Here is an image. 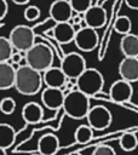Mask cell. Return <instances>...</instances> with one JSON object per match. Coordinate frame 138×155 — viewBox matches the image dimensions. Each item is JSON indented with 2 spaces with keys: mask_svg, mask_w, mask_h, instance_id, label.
Returning <instances> with one entry per match:
<instances>
[{
  "mask_svg": "<svg viewBox=\"0 0 138 155\" xmlns=\"http://www.w3.org/2000/svg\"><path fill=\"white\" fill-rule=\"evenodd\" d=\"M16 78V68L10 62L0 63V90H8L13 87Z\"/></svg>",
  "mask_w": 138,
  "mask_h": 155,
  "instance_id": "obj_18",
  "label": "cell"
},
{
  "mask_svg": "<svg viewBox=\"0 0 138 155\" xmlns=\"http://www.w3.org/2000/svg\"><path fill=\"white\" fill-rule=\"evenodd\" d=\"M59 68L62 69L67 79L76 80L81 75V73L87 68V65L82 54L77 52H70L62 57Z\"/></svg>",
  "mask_w": 138,
  "mask_h": 155,
  "instance_id": "obj_6",
  "label": "cell"
},
{
  "mask_svg": "<svg viewBox=\"0 0 138 155\" xmlns=\"http://www.w3.org/2000/svg\"><path fill=\"white\" fill-rule=\"evenodd\" d=\"M133 94V87L131 82H127L122 79L116 80L111 84L109 88V97L116 103H127L131 101Z\"/></svg>",
  "mask_w": 138,
  "mask_h": 155,
  "instance_id": "obj_9",
  "label": "cell"
},
{
  "mask_svg": "<svg viewBox=\"0 0 138 155\" xmlns=\"http://www.w3.org/2000/svg\"><path fill=\"white\" fill-rule=\"evenodd\" d=\"M53 58H54L53 50L44 42H35L25 52V57H24L25 64L40 73H44L45 70L52 67Z\"/></svg>",
  "mask_w": 138,
  "mask_h": 155,
  "instance_id": "obj_2",
  "label": "cell"
},
{
  "mask_svg": "<svg viewBox=\"0 0 138 155\" xmlns=\"http://www.w3.org/2000/svg\"><path fill=\"white\" fill-rule=\"evenodd\" d=\"M41 102L44 107L51 110H58L63 107L64 93L61 88L45 87L41 92Z\"/></svg>",
  "mask_w": 138,
  "mask_h": 155,
  "instance_id": "obj_12",
  "label": "cell"
},
{
  "mask_svg": "<svg viewBox=\"0 0 138 155\" xmlns=\"http://www.w3.org/2000/svg\"><path fill=\"white\" fill-rule=\"evenodd\" d=\"M125 4L132 10H138V0H125Z\"/></svg>",
  "mask_w": 138,
  "mask_h": 155,
  "instance_id": "obj_30",
  "label": "cell"
},
{
  "mask_svg": "<svg viewBox=\"0 0 138 155\" xmlns=\"http://www.w3.org/2000/svg\"><path fill=\"white\" fill-rule=\"evenodd\" d=\"M52 36L54 40L61 44L65 45L71 41H74L75 38V30L73 25L69 22H62V23H56L54 27L52 28Z\"/></svg>",
  "mask_w": 138,
  "mask_h": 155,
  "instance_id": "obj_15",
  "label": "cell"
},
{
  "mask_svg": "<svg viewBox=\"0 0 138 155\" xmlns=\"http://www.w3.org/2000/svg\"><path fill=\"white\" fill-rule=\"evenodd\" d=\"M48 13L56 23H62L69 22L74 11L68 0H54L50 6Z\"/></svg>",
  "mask_w": 138,
  "mask_h": 155,
  "instance_id": "obj_11",
  "label": "cell"
},
{
  "mask_svg": "<svg viewBox=\"0 0 138 155\" xmlns=\"http://www.w3.org/2000/svg\"><path fill=\"white\" fill-rule=\"evenodd\" d=\"M67 76L62 71L59 67H51L47 70L42 73V81L46 85V87H53V88H61L64 91L65 88V82H67Z\"/></svg>",
  "mask_w": 138,
  "mask_h": 155,
  "instance_id": "obj_13",
  "label": "cell"
},
{
  "mask_svg": "<svg viewBox=\"0 0 138 155\" xmlns=\"http://www.w3.org/2000/svg\"><path fill=\"white\" fill-rule=\"evenodd\" d=\"M107 11L100 5H92L85 13H84V23L86 27L92 29L103 28L107 23Z\"/></svg>",
  "mask_w": 138,
  "mask_h": 155,
  "instance_id": "obj_10",
  "label": "cell"
},
{
  "mask_svg": "<svg viewBox=\"0 0 138 155\" xmlns=\"http://www.w3.org/2000/svg\"><path fill=\"white\" fill-rule=\"evenodd\" d=\"M87 125L96 131H103L108 128L113 121L111 111L104 105H93L90 108L86 115Z\"/></svg>",
  "mask_w": 138,
  "mask_h": 155,
  "instance_id": "obj_7",
  "label": "cell"
},
{
  "mask_svg": "<svg viewBox=\"0 0 138 155\" xmlns=\"http://www.w3.org/2000/svg\"><path fill=\"white\" fill-rule=\"evenodd\" d=\"M131 29H132V22L130 19V17H127V16H119L116 18V21L114 23V30L117 34H121V35L130 34Z\"/></svg>",
  "mask_w": 138,
  "mask_h": 155,
  "instance_id": "obj_23",
  "label": "cell"
},
{
  "mask_svg": "<svg viewBox=\"0 0 138 155\" xmlns=\"http://www.w3.org/2000/svg\"><path fill=\"white\" fill-rule=\"evenodd\" d=\"M92 155H116V153L110 145H98L94 148Z\"/></svg>",
  "mask_w": 138,
  "mask_h": 155,
  "instance_id": "obj_28",
  "label": "cell"
},
{
  "mask_svg": "<svg viewBox=\"0 0 138 155\" xmlns=\"http://www.w3.org/2000/svg\"><path fill=\"white\" fill-rule=\"evenodd\" d=\"M58 149L59 139L52 133H46L38 140V153L40 155H56Z\"/></svg>",
  "mask_w": 138,
  "mask_h": 155,
  "instance_id": "obj_17",
  "label": "cell"
},
{
  "mask_svg": "<svg viewBox=\"0 0 138 155\" xmlns=\"http://www.w3.org/2000/svg\"><path fill=\"white\" fill-rule=\"evenodd\" d=\"M120 50L125 57H138V35L126 34L122 35L120 41Z\"/></svg>",
  "mask_w": 138,
  "mask_h": 155,
  "instance_id": "obj_19",
  "label": "cell"
},
{
  "mask_svg": "<svg viewBox=\"0 0 138 155\" xmlns=\"http://www.w3.org/2000/svg\"><path fill=\"white\" fill-rule=\"evenodd\" d=\"M44 116L42 107L36 102H28L22 108V119L25 124L35 125L41 121Z\"/></svg>",
  "mask_w": 138,
  "mask_h": 155,
  "instance_id": "obj_16",
  "label": "cell"
},
{
  "mask_svg": "<svg viewBox=\"0 0 138 155\" xmlns=\"http://www.w3.org/2000/svg\"><path fill=\"white\" fill-rule=\"evenodd\" d=\"M16 110V101L11 97H5L0 101V111L5 115H11Z\"/></svg>",
  "mask_w": 138,
  "mask_h": 155,
  "instance_id": "obj_26",
  "label": "cell"
},
{
  "mask_svg": "<svg viewBox=\"0 0 138 155\" xmlns=\"http://www.w3.org/2000/svg\"><path fill=\"white\" fill-rule=\"evenodd\" d=\"M44 85L42 73L30 68L29 65H19L16 69L13 87L23 96H34L41 91Z\"/></svg>",
  "mask_w": 138,
  "mask_h": 155,
  "instance_id": "obj_1",
  "label": "cell"
},
{
  "mask_svg": "<svg viewBox=\"0 0 138 155\" xmlns=\"http://www.w3.org/2000/svg\"><path fill=\"white\" fill-rule=\"evenodd\" d=\"M119 75L131 84L138 81V58L125 57L119 64Z\"/></svg>",
  "mask_w": 138,
  "mask_h": 155,
  "instance_id": "obj_14",
  "label": "cell"
},
{
  "mask_svg": "<svg viewBox=\"0 0 138 155\" xmlns=\"http://www.w3.org/2000/svg\"><path fill=\"white\" fill-rule=\"evenodd\" d=\"M70 155H81L80 153H73V154H70Z\"/></svg>",
  "mask_w": 138,
  "mask_h": 155,
  "instance_id": "obj_33",
  "label": "cell"
},
{
  "mask_svg": "<svg viewBox=\"0 0 138 155\" xmlns=\"http://www.w3.org/2000/svg\"><path fill=\"white\" fill-rule=\"evenodd\" d=\"M73 11L75 13L84 15L91 6H92V0H68Z\"/></svg>",
  "mask_w": 138,
  "mask_h": 155,
  "instance_id": "obj_25",
  "label": "cell"
},
{
  "mask_svg": "<svg viewBox=\"0 0 138 155\" xmlns=\"http://www.w3.org/2000/svg\"><path fill=\"white\" fill-rule=\"evenodd\" d=\"M119 144H120V148L123 150V151H133L134 149H137L138 147V138L134 133H123L120 139H119Z\"/></svg>",
  "mask_w": 138,
  "mask_h": 155,
  "instance_id": "obj_22",
  "label": "cell"
},
{
  "mask_svg": "<svg viewBox=\"0 0 138 155\" xmlns=\"http://www.w3.org/2000/svg\"><path fill=\"white\" fill-rule=\"evenodd\" d=\"M93 137V130L88 125L79 126L74 132V138L77 144H87Z\"/></svg>",
  "mask_w": 138,
  "mask_h": 155,
  "instance_id": "obj_21",
  "label": "cell"
},
{
  "mask_svg": "<svg viewBox=\"0 0 138 155\" xmlns=\"http://www.w3.org/2000/svg\"><path fill=\"white\" fill-rule=\"evenodd\" d=\"M0 155H7V154H6V150L0 148Z\"/></svg>",
  "mask_w": 138,
  "mask_h": 155,
  "instance_id": "obj_32",
  "label": "cell"
},
{
  "mask_svg": "<svg viewBox=\"0 0 138 155\" xmlns=\"http://www.w3.org/2000/svg\"><path fill=\"white\" fill-rule=\"evenodd\" d=\"M76 90L87 97H94L103 91L104 78L96 68H86L81 75L75 80Z\"/></svg>",
  "mask_w": 138,
  "mask_h": 155,
  "instance_id": "obj_4",
  "label": "cell"
},
{
  "mask_svg": "<svg viewBox=\"0 0 138 155\" xmlns=\"http://www.w3.org/2000/svg\"><path fill=\"white\" fill-rule=\"evenodd\" d=\"M16 140V131L8 124H0V148L8 149Z\"/></svg>",
  "mask_w": 138,
  "mask_h": 155,
  "instance_id": "obj_20",
  "label": "cell"
},
{
  "mask_svg": "<svg viewBox=\"0 0 138 155\" xmlns=\"http://www.w3.org/2000/svg\"><path fill=\"white\" fill-rule=\"evenodd\" d=\"M63 110L65 115L74 120L86 119V115L91 108L90 97L84 94L77 90H73L64 96L63 102Z\"/></svg>",
  "mask_w": 138,
  "mask_h": 155,
  "instance_id": "obj_3",
  "label": "cell"
},
{
  "mask_svg": "<svg viewBox=\"0 0 138 155\" xmlns=\"http://www.w3.org/2000/svg\"><path fill=\"white\" fill-rule=\"evenodd\" d=\"M23 15H24V18H25L28 22H34V21H36V19L40 17L41 12H40V8H39L38 6H35V5H29V6L25 7Z\"/></svg>",
  "mask_w": 138,
  "mask_h": 155,
  "instance_id": "obj_27",
  "label": "cell"
},
{
  "mask_svg": "<svg viewBox=\"0 0 138 155\" xmlns=\"http://www.w3.org/2000/svg\"><path fill=\"white\" fill-rule=\"evenodd\" d=\"M12 1H13L16 5H27L30 0H12Z\"/></svg>",
  "mask_w": 138,
  "mask_h": 155,
  "instance_id": "obj_31",
  "label": "cell"
},
{
  "mask_svg": "<svg viewBox=\"0 0 138 155\" xmlns=\"http://www.w3.org/2000/svg\"><path fill=\"white\" fill-rule=\"evenodd\" d=\"M31 155H40V154H39V153H36V154H31Z\"/></svg>",
  "mask_w": 138,
  "mask_h": 155,
  "instance_id": "obj_34",
  "label": "cell"
},
{
  "mask_svg": "<svg viewBox=\"0 0 138 155\" xmlns=\"http://www.w3.org/2000/svg\"><path fill=\"white\" fill-rule=\"evenodd\" d=\"M74 42L80 51L91 52L98 46L99 36L96 29H92L90 27H82L80 30L75 33Z\"/></svg>",
  "mask_w": 138,
  "mask_h": 155,
  "instance_id": "obj_8",
  "label": "cell"
},
{
  "mask_svg": "<svg viewBox=\"0 0 138 155\" xmlns=\"http://www.w3.org/2000/svg\"><path fill=\"white\" fill-rule=\"evenodd\" d=\"M8 11V5L6 0H0V21L5 18V16L7 15Z\"/></svg>",
  "mask_w": 138,
  "mask_h": 155,
  "instance_id": "obj_29",
  "label": "cell"
},
{
  "mask_svg": "<svg viewBox=\"0 0 138 155\" xmlns=\"http://www.w3.org/2000/svg\"><path fill=\"white\" fill-rule=\"evenodd\" d=\"M8 40L13 50L19 52H27L35 44V33L34 29L29 25L18 24L10 31Z\"/></svg>",
  "mask_w": 138,
  "mask_h": 155,
  "instance_id": "obj_5",
  "label": "cell"
},
{
  "mask_svg": "<svg viewBox=\"0 0 138 155\" xmlns=\"http://www.w3.org/2000/svg\"><path fill=\"white\" fill-rule=\"evenodd\" d=\"M12 53H13V47H12L8 38L0 36V63L10 62Z\"/></svg>",
  "mask_w": 138,
  "mask_h": 155,
  "instance_id": "obj_24",
  "label": "cell"
}]
</instances>
